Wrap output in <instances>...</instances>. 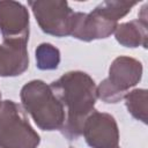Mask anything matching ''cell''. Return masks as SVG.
<instances>
[{"label": "cell", "instance_id": "8992f818", "mask_svg": "<svg viewBox=\"0 0 148 148\" xmlns=\"http://www.w3.org/2000/svg\"><path fill=\"white\" fill-rule=\"evenodd\" d=\"M82 135L91 148H118L119 130L113 116L94 110L86 119Z\"/></svg>", "mask_w": 148, "mask_h": 148}, {"label": "cell", "instance_id": "7a4b0ae2", "mask_svg": "<svg viewBox=\"0 0 148 148\" xmlns=\"http://www.w3.org/2000/svg\"><path fill=\"white\" fill-rule=\"evenodd\" d=\"M20 98L23 110L30 114L40 130H61L65 121V110L50 84L42 80L29 81L22 87Z\"/></svg>", "mask_w": 148, "mask_h": 148}, {"label": "cell", "instance_id": "ba28073f", "mask_svg": "<svg viewBox=\"0 0 148 148\" xmlns=\"http://www.w3.org/2000/svg\"><path fill=\"white\" fill-rule=\"evenodd\" d=\"M0 31L3 39L29 40V12L17 1H0Z\"/></svg>", "mask_w": 148, "mask_h": 148}, {"label": "cell", "instance_id": "9a60e30c", "mask_svg": "<svg viewBox=\"0 0 148 148\" xmlns=\"http://www.w3.org/2000/svg\"><path fill=\"white\" fill-rule=\"evenodd\" d=\"M118 148H119V147H118Z\"/></svg>", "mask_w": 148, "mask_h": 148}, {"label": "cell", "instance_id": "7c38bea8", "mask_svg": "<svg viewBox=\"0 0 148 148\" xmlns=\"http://www.w3.org/2000/svg\"><path fill=\"white\" fill-rule=\"evenodd\" d=\"M36 66L42 71L57 69L60 64V51L50 43H42L35 50Z\"/></svg>", "mask_w": 148, "mask_h": 148}, {"label": "cell", "instance_id": "52a82bcc", "mask_svg": "<svg viewBox=\"0 0 148 148\" xmlns=\"http://www.w3.org/2000/svg\"><path fill=\"white\" fill-rule=\"evenodd\" d=\"M118 25V22L110 20L97 7L90 13L75 12L71 36L83 42L108 38Z\"/></svg>", "mask_w": 148, "mask_h": 148}, {"label": "cell", "instance_id": "30bf717a", "mask_svg": "<svg viewBox=\"0 0 148 148\" xmlns=\"http://www.w3.org/2000/svg\"><path fill=\"white\" fill-rule=\"evenodd\" d=\"M148 22L141 20H132L118 24L114 30V37L119 44L126 47H147Z\"/></svg>", "mask_w": 148, "mask_h": 148}, {"label": "cell", "instance_id": "5b68a950", "mask_svg": "<svg viewBox=\"0 0 148 148\" xmlns=\"http://www.w3.org/2000/svg\"><path fill=\"white\" fill-rule=\"evenodd\" d=\"M28 5L39 28L45 34L56 37L71 35L75 12L69 7L67 1L36 0L29 1Z\"/></svg>", "mask_w": 148, "mask_h": 148}, {"label": "cell", "instance_id": "4fadbf2b", "mask_svg": "<svg viewBox=\"0 0 148 148\" xmlns=\"http://www.w3.org/2000/svg\"><path fill=\"white\" fill-rule=\"evenodd\" d=\"M138 1H103L97 8L110 20L118 22L119 18L126 16Z\"/></svg>", "mask_w": 148, "mask_h": 148}, {"label": "cell", "instance_id": "8fae6325", "mask_svg": "<svg viewBox=\"0 0 148 148\" xmlns=\"http://www.w3.org/2000/svg\"><path fill=\"white\" fill-rule=\"evenodd\" d=\"M125 104L128 112L136 120L147 124V113H148V91L146 89H133L128 91L125 97Z\"/></svg>", "mask_w": 148, "mask_h": 148}, {"label": "cell", "instance_id": "9c48e42d", "mask_svg": "<svg viewBox=\"0 0 148 148\" xmlns=\"http://www.w3.org/2000/svg\"><path fill=\"white\" fill-rule=\"evenodd\" d=\"M27 40L3 39L0 44V76H17L29 67Z\"/></svg>", "mask_w": 148, "mask_h": 148}, {"label": "cell", "instance_id": "5bb4252c", "mask_svg": "<svg viewBox=\"0 0 148 148\" xmlns=\"http://www.w3.org/2000/svg\"><path fill=\"white\" fill-rule=\"evenodd\" d=\"M0 102H1V92H0Z\"/></svg>", "mask_w": 148, "mask_h": 148}, {"label": "cell", "instance_id": "277c9868", "mask_svg": "<svg viewBox=\"0 0 148 148\" xmlns=\"http://www.w3.org/2000/svg\"><path fill=\"white\" fill-rule=\"evenodd\" d=\"M142 64L127 56L117 57L110 68L109 76L97 86V98L104 103H118L128 90L135 87L142 77Z\"/></svg>", "mask_w": 148, "mask_h": 148}, {"label": "cell", "instance_id": "3957f363", "mask_svg": "<svg viewBox=\"0 0 148 148\" xmlns=\"http://www.w3.org/2000/svg\"><path fill=\"white\" fill-rule=\"evenodd\" d=\"M40 142L27 112L18 103L0 102V148H37Z\"/></svg>", "mask_w": 148, "mask_h": 148}, {"label": "cell", "instance_id": "6da1fadb", "mask_svg": "<svg viewBox=\"0 0 148 148\" xmlns=\"http://www.w3.org/2000/svg\"><path fill=\"white\" fill-rule=\"evenodd\" d=\"M64 106L65 121L61 133L69 140L82 135L86 119L95 110L97 86L92 77L81 71H71L50 84Z\"/></svg>", "mask_w": 148, "mask_h": 148}]
</instances>
